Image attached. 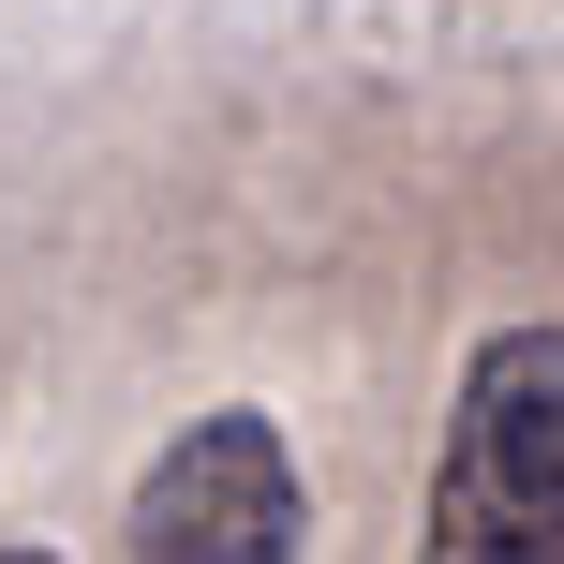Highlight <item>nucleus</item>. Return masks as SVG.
<instances>
[{"mask_svg":"<svg viewBox=\"0 0 564 564\" xmlns=\"http://www.w3.org/2000/svg\"><path fill=\"white\" fill-rule=\"evenodd\" d=\"M134 564H312V476L268 401H208L134 476Z\"/></svg>","mask_w":564,"mask_h":564,"instance_id":"nucleus-2","label":"nucleus"},{"mask_svg":"<svg viewBox=\"0 0 564 564\" xmlns=\"http://www.w3.org/2000/svg\"><path fill=\"white\" fill-rule=\"evenodd\" d=\"M416 564H564V327L506 312L460 341Z\"/></svg>","mask_w":564,"mask_h":564,"instance_id":"nucleus-1","label":"nucleus"},{"mask_svg":"<svg viewBox=\"0 0 564 564\" xmlns=\"http://www.w3.org/2000/svg\"><path fill=\"white\" fill-rule=\"evenodd\" d=\"M0 564H59V550H45V535H15V550H0Z\"/></svg>","mask_w":564,"mask_h":564,"instance_id":"nucleus-3","label":"nucleus"}]
</instances>
